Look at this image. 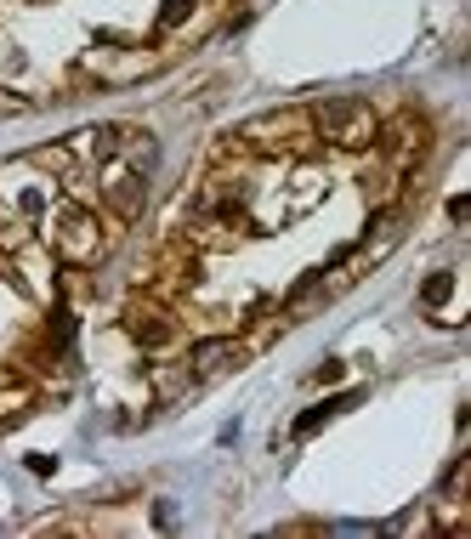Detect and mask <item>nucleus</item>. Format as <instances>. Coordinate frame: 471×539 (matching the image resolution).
Instances as JSON below:
<instances>
[{
    "mask_svg": "<svg viewBox=\"0 0 471 539\" xmlns=\"http://www.w3.org/2000/svg\"><path fill=\"white\" fill-rule=\"evenodd\" d=\"M69 341H74V318L63 313V307H57V313L46 318V352L57 358V352H69Z\"/></svg>",
    "mask_w": 471,
    "mask_h": 539,
    "instance_id": "nucleus-10",
    "label": "nucleus"
},
{
    "mask_svg": "<svg viewBox=\"0 0 471 539\" xmlns=\"http://www.w3.org/2000/svg\"><path fill=\"white\" fill-rule=\"evenodd\" d=\"M245 358H250L245 341H233V335H205V341H193L188 369H193V381H210V375H227V369H239Z\"/></svg>",
    "mask_w": 471,
    "mask_h": 539,
    "instance_id": "nucleus-5",
    "label": "nucleus"
},
{
    "mask_svg": "<svg viewBox=\"0 0 471 539\" xmlns=\"http://www.w3.org/2000/svg\"><path fill=\"white\" fill-rule=\"evenodd\" d=\"M449 216H454V227H466V216H471V205H466V199H449Z\"/></svg>",
    "mask_w": 471,
    "mask_h": 539,
    "instance_id": "nucleus-15",
    "label": "nucleus"
},
{
    "mask_svg": "<svg viewBox=\"0 0 471 539\" xmlns=\"http://www.w3.org/2000/svg\"><path fill=\"white\" fill-rule=\"evenodd\" d=\"M398 227H403V210L398 205H386L375 222H369V233H364V256L375 261V256H386L392 244H398Z\"/></svg>",
    "mask_w": 471,
    "mask_h": 539,
    "instance_id": "nucleus-8",
    "label": "nucleus"
},
{
    "mask_svg": "<svg viewBox=\"0 0 471 539\" xmlns=\"http://www.w3.org/2000/svg\"><path fill=\"white\" fill-rule=\"evenodd\" d=\"M29 165H40V171H57V176H69V171H74L69 148H35V154H29Z\"/></svg>",
    "mask_w": 471,
    "mask_h": 539,
    "instance_id": "nucleus-11",
    "label": "nucleus"
},
{
    "mask_svg": "<svg viewBox=\"0 0 471 539\" xmlns=\"http://www.w3.org/2000/svg\"><path fill=\"white\" fill-rule=\"evenodd\" d=\"M352 403H358V392H347V398H330V403H313V409H307V415L296 420V437L318 432L324 420H335V415H341V409H352Z\"/></svg>",
    "mask_w": 471,
    "mask_h": 539,
    "instance_id": "nucleus-9",
    "label": "nucleus"
},
{
    "mask_svg": "<svg viewBox=\"0 0 471 539\" xmlns=\"http://www.w3.org/2000/svg\"><path fill=\"white\" fill-rule=\"evenodd\" d=\"M375 148L386 154V165H409L415 154L432 148V120H426L420 108H403L398 120H386L381 131H375Z\"/></svg>",
    "mask_w": 471,
    "mask_h": 539,
    "instance_id": "nucleus-4",
    "label": "nucleus"
},
{
    "mask_svg": "<svg viewBox=\"0 0 471 539\" xmlns=\"http://www.w3.org/2000/svg\"><path fill=\"white\" fill-rule=\"evenodd\" d=\"M227 142L256 148V154H284V148H307V142H313V120H307V108H279V114L245 120Z\"/></svg>",
    "mask_w": 471,
    "mask_h": 539,
    "instance_id": "nucleus-2",
    "label": "nucleus"
},
{
    "mask_svg": "<svg viewBox=\"0 0 471 539\" xmlns=\"http://www.w3.org/2000/svg\"><path fill=\"white\" fill-rule=\"evenodd\" d=\"M449 290H454V273H432V284H426V296H420V301H426V307H437Z\"/></svg>",
    "mask_w": 471,
    "mask_h": 539,
    "instance_id": "nucleus-13",
    "label": "nucleus"
},
{
    "mask_svg": "<svg viewBox=\"0 0 471 539\" xmlns=\"http://www.w3.org/2000/svg\"><path fill=\"white\" fill-rule=\"evenodd\" d=\"M52 244L57 256L74 261V267H91V261L103 256V233H97V216L86 205H63L52 216Z\"/></svg>",
    "mask_w": 471,
    "mask_h": 539,
    "instance_id": "nucleus-3",
    "label": "nucleus"
},
{
    "mask_svg": "<svg viewBox=\"0 0 471 539\" xmlns=\"http://www.w3.org/2000/svg\"><path fill=\"white\" fill-rule=\"evenodd\" d=\"M307 120H313V131L324 142L352 148V154L375 148V131H381V114H375L364 97H318V103L307 108Z\"/></svg>",
    "mask_w": 471,
    "mask_h": 539,
    "instance_id": "nucleus-1",
    "label": "nucleus"
},
{
    "mask_svg": "<svg viewBox=\"0 0 471 539\" xmlns=\"http://www.w3.org/2000/svg\"><path fill=\"white\" fill-rule=\"evenodd\" d=\"M193 6H199V0H165V12H159V29H176L182 18H193Z\"/></svg>",
    "mask_w": 471,
    "mask_h": 539,
    "instance_id": "nucleus-12",
    "label": "nucleus"
},
{
    "mask_svg": "<svg viewBox=\"0 0 471 539\" xmlns=\"http://www.w3.org/2000/svg\"><path fill=\"white\" fill-rule=\"evenodd\" d=\"M125 330H131V341H142V347H171L176 318L165 301H131V307H125Z\"/></svg>",
    "mask_w": 471,
    "mask_h": 539,
    "instance_id": "nucleus-6",
    "label": "nucleus"
},
{
    "mask_svg": "<svg viewBox=\"0 0 471 539\" xmlns=\"http://www.w3.org/2000/svg\"><path fill=\"white\" fill-rule=\"evenodd\" d=\"M103 199H108V210H114L120 222H131V216L142 210V199H148V182H142L137 171H120V176H114V182L103 188Z\"/></svg>",
    "mask_w": 471,
    "mask_h": 539,
    "instance_id": "nucleus-7",
    "label": "nucleus"
},
{
    "mask_svg": "<svg viewBox=\"0 0 471 539\" xmlns=\"http://www.w3.org/2000/svg\"><path fill=\"white\" fill-rule=\"evenodd\" d=\"M341 369H347L341 358H324V364L313 369V381H341Z\"/></svg>",
    "mask_w": 471,
    "mask_h": 539,
    "instance_id": "nucleus-14",
    "label": "nucleus"
}]
</instances>
